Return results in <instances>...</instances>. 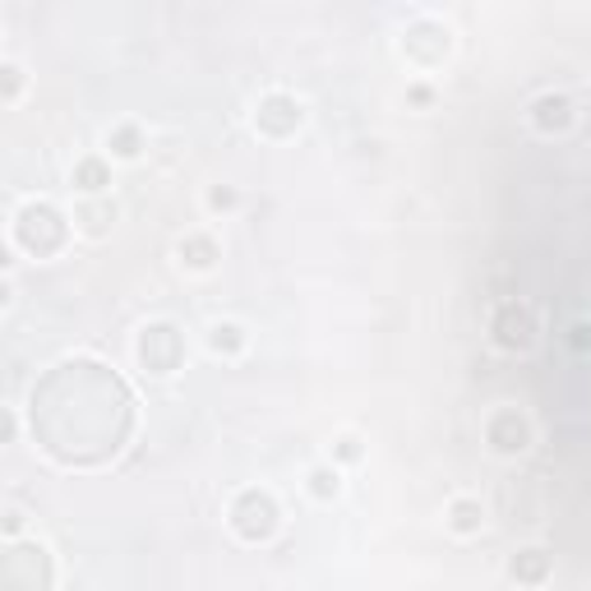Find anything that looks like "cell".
<instances>
[{"instance_id": "cell-8", "label": "cell", "mask_w": 591, "mask_h": 591, "mask_svg": "<svg viewBox=\"0 0 591 591\" xmlns=\"http://www.w3.org/2000/svg\"><path fill=\"white\" fill-rule=\"evenodd\" d=\"M300 125H305V102L296 93L273 88V93L260 97V107H254V130H260L264 139H273V144L292 139Z\"/></svg>"}, {"instance_id": "cell-7", "label": "cell", "mask_w": 591, "mask_h": 591, "mask_svg": "<svg viewBox=\"0 0 591 591\" xmlns=\"http://www.w3.org/2000/svg\"><path fill=\"white\" fill-rule=\"evenodd\" d=\"M490 342L508 356H523L536 347V310L518 296H504L490 310Z\"/></svg>"}, {"instance_id": "cell-3", "label": "cell", "mask_w": 591, "mask_h": 591, "mask_svg": "<svg viewBox=\"0 0 591 591\" xmlns=\"http://www.w3.org/2000/svg\"><path fill=\"white\" fill-rule=\"evenodd\" d=\"M56 587V559L33 536L6 541L0 555V591H51Z\"/></svg>"}, {"instance_id": "cell-24", "label": "cell", "mask_w": 591, "mask_h": 591, "mask_svg": "<svg viewBox=\"0 0 591 591\" xmlns=\"http://www.w3.org/2000/svg\"><path fill=\"white\" fill-rule=\"evenodd\" d=\"M19 536H23V513H6V541H19Z\"/></svg>"}, {"instance_id": "cell-5", "label": "cell", "mask_w": 591, "mask_h": 591, "mask_svg": "<svg viewBox=\"0 0 591 591\" xmlns=\"http://www.w3.org/2000/svg\"><path fill=\"white\" fill-rule=\"evenodd\" d=\"M135 361L144 374L152 379H167L186 366V333L176 328L171 319H152L139 328V338H135Z\"/></svg>"}, {"instance_id": "cell-12", "label": "cell", "mask_w": 591, "mask_h": 591, "mask_svg": "<svg viewBox=\"0 0 591 591\" xmlns=\"http://www.w3.org/2000/svg\"><path fill=\"white\" fill-rule=\"evenodd\" d=\"M508 578L518 587H546L555 578V555L546 546H523L508 559Z\"/></svg>"}, {"instance_id": "cell-11", "label": "cell", "mask_w": 591, "mask_h": 591, "mask_svg": "<svg viewBox=\"0 0 591 591\" xmlns=\"http://www.w3.org/2000/svg\"><path fill=\"white\" fill-rule=\"evenodd\" d=\"M176 264L186 273H213L222 264V245L213 231H186L181 241H176Z\"/></svg>"}, {"instance_id": "cell-4", "label": "cell", "mask_w": 591, "mask_h": 591, "mask_svg": "<svg viewBox=\"0 0 591 591\" xmlns=\"http://www.w3.org/2000/svg\"><path fill=\"white\" fill-rule=\"evenodd\" d=\"M226 527L245 546H268L277 536V527H282V508H277V499L264 490V485H245V490L226 508Z\"/></svg>"}, {"instance_id": "cell-16", "label": "cell", "mask_w": 591, "mask_h": 591, "mask_svg": "<svg viewBox=\"0 0 591 591\" xmlns=\"http://www.w3.org/2000/svg\"><path fill=\"white\" fill-rule=\"evenodd\" d=\"M144 148H148V139L139 130V120H120V125L107 130V158L112 162H139Z\"/></svg>"}, {"instance_id": "cell-10", "label": "cell", "mask_w": 591, "mask_h": 591, "mask_svg": "<svg viewBox=\"0 0 591 591\" xmlns=\"http://www.w3.org/2000/svg\"><path fill=\"white\" fill-rule=\"evenodd\" d=\"M527 120H531L536 135L555 139V135H569L573 130L578 107H573V97H563V93H536L531 107H527Z\"/></svg>"}, {"instance_id": "cell-15", "label": "cell", "mask_w": 591, "mask_h": 591, "mask_svg": "<svg viewBox=\"0 0 591 591\" xmlns=\"http://www.w3.org/2000/svg\"><path fill=\"white\" fill-rule=\"evenodd\" d=\"M203 342H209V351L222 356V361H236V356L250 347V333L236 319H218V324H209V333H203Z\"/></svg>"}, {"instance_id": "cell-23", "label": "cell", "mask_w": 591, "mask_h": 591, "mask_svg": "<svg viewBox=\"0 0 591 591\" xmlns=\"http://www.w3.org/2000/svg\"><path fill=\"white\" fill-rule=\"evenodd\" d=\"M407 102L416 112H425V107H434V88L430 84H407Z\"/></svg>"}, {"instance_id": "cell-13", "label": "cell", "mask_w": 591, "mask_h": 591, "mask_svg": "<svg viewBox=\"0 0 591 591\" xmlns=\"http://www.w3.org/2000/svg\"><path fill=\"white\" fill-rule=\"evenodd\" d=\"M70 186L84 199H102L112 190V158L107 152H84V158L70 167Z\"/></svg>"}, {"instance_id": "cell-20", "label": "cell", "mask_w": 591, "mask_h": 591, "mask_svg": "<svg viewBox=\"0 0 591 591\" xmlns=\"http://www.w3.org/2000/svg\"><path fill=\"white\" fill-rule=\"evenodd\" d=\"M203 209H209L213 218L236 213L241 209V190L236 186H209V190H203Z\"/></svg>"}, {"instance_id": "cell-18", "label": "cell", "mask_w": 591, "mask_h": 591, "mask_svg": "<svg viewBox=\"0 0 591 591\" xmlns=\"http://www.w3.org/2000/svg\"><path fill=\"white\" fill-rule=\"evenodd\" d=\"M305 495H310L315 504H333L342 495V472L333 467V462H319V467L305 472Z\"/></svg>"}, {"instance_id": "cell-6", "label": "cell", "mask_w": 591, "mask_h": 591, "mask_svg": "<svg viewBox=\"0 0 591 591\" xmlns=\"http://www.w3.org/2000/svg\"><path fill=\"white\" fill-rule=\"evenodd\" d=\"M402 56H407V65H416V70H440L448 56H453V29L444 19H430V14H421V19H411L407 29H402Z\"/></svg>"}, {"instance_id": "cell-19", "label": "cell", "mask_w": 591, "mask_h": 591, "mask_svg": "<svg viewBox=\"0 0 591 591\" xmlns=\"http://www.w3.org/2000/svg\"><path fill=\"white\" fill-rule=\"evenodd\" d=\"M23 84H29L23 65L19 61H0V102H6V107H14V102L23 97Z\"/></svg>"}, {"instance_id": "cell-1", "label": "cell", "mask_w": 591, "mask_h": 591, "mask_svg": "<svg viewBox=\"0 0 591 591\" xmlns=\"http://www.w3.org/2000/svg\"><path fill=\"white\" fill-rule=\"evenodd\" d=\"M33 440L61 467H102L135 434V393L97 356H65L33 383Z\"/></svg>"}, {"instance_id": "cell-17", "label": "cell", "mask_w": 591, "mask_h": 591, "mask_svg": "<svg viewBox=\"0 0 591 591\" xmlns=\"http://www.w3.org/2000/svg\"><path fill=\"white\" fill-rule=\"evenodd\" d=\"M444 523H448L453 536H481L485 531V504L472 499V495H457L444 508Z\"/></svg>"}, {"instance_id": "cell-9", "label": "cell", "mask_w": 591, "mask_h": 591, "mask_svg": "<svg viewBox=\"0 0 591 591\" xmlns=\"http://www.w3.org/2000/svg\"><path fill=\"white\" fill-rule=\"evenodd\" d=\"M531 421L523 416L518 407H495L490 416H485V444H490V453L499 457H523L531 448Z\"/></svg>"}, {"instance_id": "cell-22", "label": "cell", "mask_w": 591, "mask_h": 591, "mask_svg": "<svg viewBox=\"0 0 591 591\" xmlns=\"http://www.w3.org/2000/svg\"><path fill=\"white\" fill-rule=\"evenodd\" d=\"M366 457V444L356 440V434H342L338 444H333V467H351V462Z\"/></svg>"}, {"instance_id": "cell-14", "label": "cell", "mask_w": 591, "mask_h": 591, "mask_svg": "<svg viewBox=\"0 0 591 591\" xmlns=\"http://www.w3.org/2000/svg\"><path fill=\"white\" fill-rule=\"evenodd\" d=\"M112 226H116V203L112 199H80L74 203V231L102 241V236H112Z\"/></svg>"}, {"instance_id": "cell-2", "label": "cell", "mask_w": 591, "mask_h": 591, "mask_svg": "<svg viewBox=\"0 0 591 591\" xmlns=\"http://www.w3.org/2000/svg\"><path fill=\"white\" fill-rule=\"evenodd\" d=\"M10 241H14V250L29 254V260H56L70 245V218L56 203L29 199V203H19L10 218Z\"/></svg>"}, {"instance_id": "cell-21", "label": "cell", "mask_w": 591, "mask_h": 591, "mask_svg": "<svg viewBox=\"0 0 591 591\" xmlns=\"http://www.w3.org/2000/svg\"><path fill=\"white\" fill-rule=\"evenodd\" d=\"M563 347H569L573 356H591V319H573L569 328H563Z\"/></svg>"}]
</instances>
